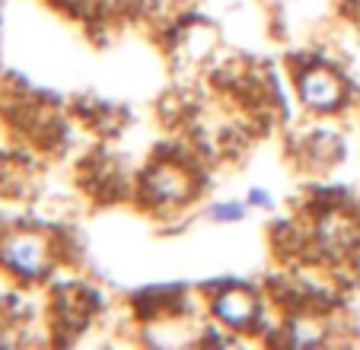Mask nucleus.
Segmentation results:
<instances>
[{"mask_svg":"<svg viewBox=\"0 0 360 350\" xmlns=\"http://www.w3.org/2000/svg\"><path fill=\"white\" fill-rule=\"evenodd\" d=\"M214 309H217V316L230 328H249L255 322V316H259V303H255V297L249 290H226V293H220Z\"/></svg>","mask_w":360,"mask_h":350,"instance_id":"7ed1b4c3","label":"nucleus"},{"mask_svg":"<svg viewBox=\"0 0 360 350\" xmlns=\"http://www.w3.org/2000/svg\"><path fill=\"white\" fill-rule=\"evenodd\" d=\"M214 220H239L243 216V207L239 204H217V207L211 210Z\"/></svg>","mask_w":360,"mask_h":350,"instance_id":"39448f33","label":"nucleus"},{"mask_svg":"<svg viewBox=\"0 0 360 350\" xmlns=\"http://www.w3.org/2000/svg\"><path fill=\"white\" fill-rule=\"evenodd\" d=\"M4 261H7L16 274H26V277L41 274V268L48 264L45 239H39L35 233H20V236H10L7 242H4Z\"/></svg>","mask_w":360,"mask_h":350,"instance_id":"f03ea898","label":"nucleus"},{"mask_svg":"<svg viewBox=\"0 0 360 350\" xmlns=\"http://www.w3.org/2000/svg\"><path fill=\"white\" fill-rule=\"evenodd\" d=\"M300 99L316 112H332L345 102V83L326 67H309L300 77Z\"/></svg>","mask_w":360,"mask_h":350,"instance_id":"f257e3e1","label":"nucleus"},{"mask_svg":"<svg viewBox=\"0 0 360 350\" xmlns=\"http://www.w3.org/2000/svg\"><path fill=\"white\" fill-rule=\"evenodd\" d=\"M153 191H157L160 197H163V201H176V197H182L185 191H188V179H185L182 172H179V169H157V172H153Z\"/></svg>","mask_w":360,"mask_h":350,"instance_id":"20e7f679","label":"nucleus"}]
</instances>
